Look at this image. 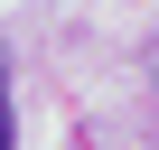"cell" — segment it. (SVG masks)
Segmentation results:
<instances>
[{
  "mask_svg": "<svg viewBox=\"0 0 159 150\" xmlns=\"http://www.w3.org/2000/svg\"><path fill=\"white\" fill-rule=\"evenodd\" d=\"M0 150H10V56H0Z\"/></svg>",
  "mask_w": 159,
  "mask_h": 150,
  "instance_id": "cell-1",
  "label": "cell"
},
{
  "mask_svg": "<svg viewBox=\"0 0 159 150\" xmlns=\"http://www.w3.org/2000/svg\"><path fill=\"white\" fill-rule=\"evenodd\" d=\"M150 85H159V56H150Z\"/></svg>",
  "mask_w": 159,
  "mask_h": 150,
  "instance_id": "cell-2",
  "label": "cell"
}]
</instances>
